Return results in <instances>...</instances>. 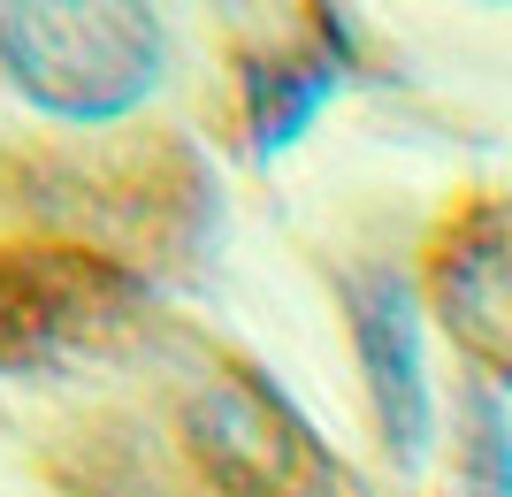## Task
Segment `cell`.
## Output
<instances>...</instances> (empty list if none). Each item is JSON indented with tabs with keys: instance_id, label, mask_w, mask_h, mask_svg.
<instances>
[{
	"instance_id": "cell-4",
	"label": "cell",
	"mask_w": 512,
	"mask_h": 497,
	"mask_svg": "<svg viewBox=\"0 0 512 497\" xmlns=\"http://www.w3.org/2000/svg\"><path fill=\"white\" fill-rule=\"evenodd\" d=\"M428 299L490 375H512V199H474L444 222Z\"/></svg>"
},
{
	"instance_id": "cell-2",
	"label": "cell",
	"mask_w": 512,
	"mask_h": 497,
	"mask_svg": "<svg viewBox=\"0 0 512 497\" xmlns=\"http://www.w3.org/2000/svg\"><path fill=\"white\" fill-rule=\"evenodd\" d=\"M146 322V276L92 245H0V375H62Z\"/></svg>"
},
{
	"instance_id": "cell-1",
	"label": "cell",
	"mask_w": 512,
	"mask_h": 497,
	"mask_svg": "<svg viewBox=\"0 0 512 497\" xmlns=\"http://www.w3.org/2000/svg\"><path fill=\"white\" fill-rule=\"evenodd\" d=\"M169 77V23L153 0H0V85L31 115L107 130Z\"/></svg>"
},
{
	"instance_id": "cell-3",
	"label": "cell",
	"mask_w": 512,
	"mask_h": 497,
	"mask_svg": "<svg viewBox=\"0 0 512 497\" xmlns=\"http://www.w3.org/2000/svg\"><path fill=\"white\" fill-rule=\"evenodd\" d=\"M337 299H344L352 352H360V383H367V406H375V429H383V452L398 467H421L428 436H436V390H428V352H421V299H413V283L390 260L344 268Z\"/></svg>"
},
{
	"instance_id": "cell-6",
	"label": "cell",
	"mask_w": 512,
	"mask_h": 497,
	"mask_svg": "<svg viewBox=\"0 0 512 497\" xmlns=\"http://www.w3.org/2000/svg\"><path fill=\"white\" fill-rule=\"evenodd\" d=\"M337 77H344V54H329V39L260 62L253 77H245V130H253V146L260 153L291 146V138L314 123V108L337 92Z\"/></svg>"
},
{
	"instance_id": "cell-7",
	"label": "cell",
	"mask_w": 512,
	"mask_h": 497,
	"mask_svg": "<svg viewBox=\"0 0 512 497\" xmlns=\"http://www.w3.org/2000/svg\"><path fill=\"white\" fill-rule=\"evenodd\" d=\"M459 482L467 497H512V406L490 383L467 390V436H459Z\"/></svg>"
},
{
	"instance_id": "cell-5",
	"label": "cell",
	"mask_w": 512,
	"mask_h": 497,
	"mask_svg": "<svg viewBox=\"0 0 512 497\" xmlns=\"http://www.w3.org/2000/svg\"><path fill=\"white\" fill-rule=\"evenodd\" d=\"M192 429H199V459L230 497H283L306 467V429L283 421L276 398H260L245 383L207 390L192 406Z\"/></svg>"
}]
</instances>
